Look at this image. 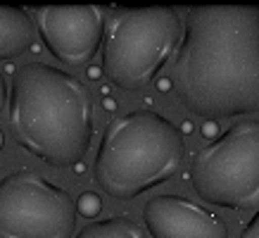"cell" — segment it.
I'll return each mask as SVG.
<instances>
[{
	"mask_svg": "<svg viewBox=\"0 0 259 238\" xmlns=\"http://www.w3.org/2000/svg\"><path fill=\"white\" fill-rule=\"evenodd\" d=\"M3 143H5V138H3V131H0V150H3Z\"/></svg>",
	"mask_w": 259,
	"mask_h": 238,
	"instance_id": "14",
	"label": "cell"
},
{
	"mask_svg": "<svg viewBox=\"0 0 259 238\" xmlns=\"http://www.w3.org/2000/svg\"><path fill=\"white\" fill-rule=\"evenodd\" d=\"M143 222L152 238H228L226 222L183 195H152L143 205Z\"/></svg>",
	"mask_w": 259,
	"mask_h": 238,
	"instance_id": "8",
	"label": "cell"
},
{
	"mask_svg": "<svg viewBox=\"0 0 259 238\" xmlns=\"http://www.w3.org/2000/svg\"><path fill=\"white\" fill-rule=\"evenodd\" d=\"M33 24L29 10L0 5V60H12L31 46Z\"/></svg>",
	"mask_w": 259,
	"mask_h": 238,
	"instance_id": "9",
	"label": "cell"
},
{
	"mask_svg": "<svg viewBox=\"0 0 259 238\" xmlns=\"http://www.w3.org/2000/svg\"><path fill=\"white\" fill-rule=\"evenodd\" d=\"M240 238H259V212L254 214V217H252V222L243 229Z\"/></svg>",
	"mask_w": 259,
	"mask_h": 238,
	"instance_id": "12",
	"label": "cell"
},
{
	"mask_svg": "<svg viewBox=\"0 0 259 238\" xmlns=\"http://www.w3.org/2000/svg\"><path fill=\"white\" fill-rule=\"evenodd\" d=\"M8 84H5V76H3V71H0V112H3V107H5V103H8Z\"/></svg>",
	"mask_w": 259,
	"mask_h": 238,
	"instance_id": "13",
	"label": "cell"
},
{
	"mask_svg": "<svg viewBox=\"0 0 259 238\" xmlns=\"http://www.w3.org/2000/svg\"><path fill=\"white\" fill-rule=\"evenodd\" d=\"M76 210H79L81 217H88V219H93V217H98L102 210V200L98 193H93V190H83L79 195V200H76Z\"/></svg>",
	"mask_w": 259,
	"mask_h": 238,
	"instance_id": "11",
	"label": "cell"
},
{
	"mask_svg": "<svg viewBox=\"0 0 259 238\" xmlns=\"http://www.w3.org/2000/svg\"><path fill=\"white\" fill-rule=\"evenodd\" d=\"M79 210L64 188L31 169L0 179V238H71Z\"/></svg>",
	"mask_w": 259,
	"mask_h": 238,
	"instance_id": "6",
	"label": "cell"
},
{
	"mask_svg": "<svg viewBox=\"0 0 259 238\" xmlns=\"http://www.w3.org/2000/svg\"><path fill=\"white\" fill-rule=\"evenodd\" d=\"M8 117L17 143L50 167L81 165L91 150L93 93L79 76L53 64L26 62L15 71Z\"/></svg>",
	"mask_w": 259,
	"mask_h": 238,
	"instance_id": "2",
	"label": "cell"
},
{
	"mask_svg": "<svg viewBox=\"0 0 259 238\" xmlns=\"http://www.w3.org/2000/svg\"><path fill=\"white\" fill-rule=\"evenodd\" d=\"M171 88L195 117L259 112V8H193L174 57Z\"/></svg>",
	"mask_w": 259,
	"mask_h": 238,
	"instance_id": "1",
	"label": "cell"
},
{
	"mask_svg": "<svg viewBox=\"0 0 259 238\" xmlns=\"http://www.w3.org/2000/svg\"><path fill=\"white\" fill-rule=\"evenodd\" d=\"M181 26L171 8L114 10L102 41V74L124 91L145 88L174 55Z\"/></svg>",
	"mask_w": 259,
	"mask_h": 238,
	"instance_id": "4",
	"label": "cell"
},
{
	"mask_svg": "<svg viewBox=\"0 0 259 238\" xmlns=\"http://www.w3.org/2000/svg\"><path fill=\"white\" fill-rule=\"evenodd\" d=\"M190 183L209 205L259 207V119H240L200 148L190 162Z\"/></svg>",
	"mask_w": 259,
	"mask_h": 238,
	"instance_id": "5",
	"label": "cell"
},
{
	"mask_svg": "<svg viewBox=\"0 0 259 238\" xmlns=\"http://www.w3.org/2000/svg\"><path fill=\"white\" fill-rule=\"evenodd\" d=\"M31 17L50 55L71 67L88 64L105 41V10L98 5L38 8Z\"/></svg>",
	"mask_w": 259,
	"mask_h": 238,
	"instance_id": "7",
	"label": "cell"
},
{
	"mask_svg": "<svg viewBox=\"0 0 259 238\" xmlns=\"http://www.w3.org/2000/svg\"><path fill=\"white\" fill-rule=\"evenodd\" d=\"M74 238H148V233L128 217H110L83 226Z\"/></svg>",
	"mask_w": 259,
	"mask_h": 238,
	"instance_id": "10",
	"label": "cell"
},
{
	"mask_svg": "<svg viewBox=\"0 0 259 238\" xmlns=\"http://www.w3.org/2000/svg\"><path fill=\"white\" fill-rule=\"evenodd\" d=\"M186 138L179 127L152 110L114 117L102 134L93 179L105 195L131 200L181 172Z\"/></svg>",
	"mask_w": 259,
	"mask_h": 238,
	"instance_id": "3",
	"label": "cell"
}]
</instances>
